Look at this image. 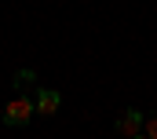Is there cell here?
Listing matches in <instances>:
<instances>
[{
    "label": "cell",
    "mask_w": 157,
    "mask_h": 139,
    "mask_svg": "<svg viewBox=\"0 0 157 139\" xmlns=\"http://www.w3.org/2000/svg\"><path fill=\"white\" fill-rule=\"evenodd\" d=\"M59 106H62V95L55 88H37V113L51 117V113H59Z\"/></svg>",
    "instance_id": "obj_3"
},
{
    "label": "cell",
    "mask_w": 157,
    "mask_h": 139,
    "mask_svg": "<svg viewBox=\"0 0 157 139\" xmlns=\"http://www.w3.org/2000/svg\"><path fill=\"white\" fill-rule=\"evenodd\" d=\"M37 113V103H29V95H15L11 103L4 106V125H11V128H22V125H29V117Z\"/></svg>",
    "instance_id": "obj_1"
},
{
    "label": "cell",
    "mask_w": 157,
    "mask_h": 139,
    "mask_svg": "<svg viewBox=\"0 0 157 139\" xmlns=\"http://www.w3.org/2000/svg\"><path fill=\"white\" fill-rule=\"evenodd\" d=\"M143 132H146L150 139H157V113H150V117H146V125H143Z\"/></svg>",
    "instance_id": "obj_5"
},
{
    "label": "cell",
    "mask_w": 157,
    "mask_h": 139,
    "mask_svg": "<svg viewBox=\"0 0 157 139\" xmlns=\"http://www.w3.org/2000/svg\"><path fill=\"white\" fill-rule=\"evenodd\" d=\"M143 125H146V117H143V110H135V106H128L124 113L117 117V125H113V132H117L121 139H132L143 132Z\"/></svg>",
    "instance_id": "obj_2"
},
{
    "label": "cell",
    "mask_w": 157,
    "mask_h": 139,
    "mask_svg": "<svg viewBox=\"0 0 157 139\" xmlns=\"http://www.w3.org/2000/svg\"><path fill=\"white\" fill-rule=\"evenodd\" d=\"M132 139H150V136H146V132H139V136H132Z\"/></svg>",
    "instance_id": "obj_6"
},
{
    "label": "cell",
    "mask_w": 157,
    "mask_h": 139,
    "mask_svg": "<svg viewBox=\"0 0 157 139\" xmlns=\"http://www.w3.org/2000/svg\"><path fill=\"white\" fill-rule=\"evenodd\" d=\"M33 88H37V73H33V70H18V73H15V92H18V95H29Z\"/></svg>",
    "instance_id": "obj_4"
}]
</instances>
